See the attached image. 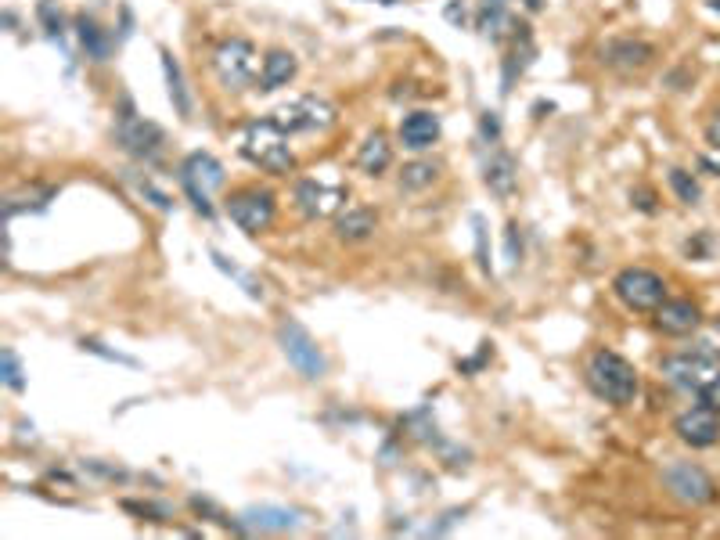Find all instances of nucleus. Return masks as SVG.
I'll use <instances>...</instances> for the list:
<instances>
[{"label":"nucleus","instance_id":"obj_1","mask_svg":"<svg viewBox=\"0 0 720 540\" xmlns=\"http://www.w3.org/2000/svg\"><path fill=\"white\" fill-rule=\"evenodd\" d=\"M587 386H591L594 396H602L605 404H634L638 396V371L630 360H623L620 353L612 350H598L591 360H587Z\"/></svg>","mask_w":720,"mask_h":540},{"label":"nucleus","instance_id":"obj_2","mask_svg":"<svg viewBox=\"0 0 720 540\" xmlns=\"http://www.w3.org/2000/svg\"><path fill=\"white\" fill-rule=\"evenodd\" d=\"M242 152L245 159L263 166L267 173H288L296 166V155L288 148V134L274 119H256V123L245 126Z\"/></svg>","mask_w":720,"mask_h":540},{"label":"nucleus","instance_id":"obj_3","mask_svg":"<svg viewBox=\"0 0 720 540\" xmlns=\"http://www.w3.org/2000/svg\"><path fill=\"white\" fill-rule=\"evenodd\" d=\"M663 378L681 393H695L702 400L706 389L720 378V357L699 350V353H677L663 360Z\"/></svg>","mask_w":720,"mask_h":540},{"label":"nucleus","instance_id":"obj_4","mask_svg":"<svg viewBox=\"0 0 720 540\" xmlns=\"http://www.w3.org/2000/svg\"><path fill=\"white\" fill-rule=\"evenodd\" d=\"M180 184H184L191 206H195L198 213L213 216L209 195L224 184V166H220L209 152H191L188 159H184V166H180Z\"/></svg>","mask_w":720,"mask_h":540},{"label":"nucleus","instance_id":"obj_5","mask_svg":"<svg viewBox=\"0 0 720 540\" xmlns=\"http://www.w3.org/2000/svg\"><path fill=\"white\" fill-rule=\"evenodd\" d=\"M256 69H260V62H256V47L249 40L234 36L213 51V72L227 90H245L256 80Z\"/></svg>","mask_w":720,"mask_h":540},{"label":"nucleus","instance_id":"obj_6","mask_svg":"<svg viewBox=\"0 0 720 540\" xmlns=\"http://www.w3.org/2000/svg\"><path fill=\"white\" fill-rule=\"evenodd\" d=\"M274 123L285 134H314V130H328L335 123V108L317 94H303V98L281 105L274 112Z\"/></svg>","mask_w":720,"mask_h":540},{"label":"nucleus","instance_id":"obj_7","mask_svg":"<svg viewBox=\"0 0 720 540\" xmlns=\"http://www.w3.org/2000/svg\"><path fill=\"white\" fill-rule=\"evenodd\" d=\"M612 288H616V296H620L630 310H656L666 299V281L645 267L620 270L616 281H612Z\"/></svg>","mask_w":720,"mask_h":540},{"label":"nucleus","instance_id":"obj_8","mask_svg":"<svg viewBox=\"0 0 720 540\" xmlns=\"http://www.w3.org/2000/svg\"><path fill=\"white\" fill-rule=\"evenodd\" d=\"M278 339H281V350H285V357H288V364L299 371L303 378H321L324 375V353L317 350V342H314V335L306 332L303 324L299 321H285L278 328Z\"/></svg>","mask_w":720,"mask_h":540},{"label":"nucleus","instance_id":"obj_9","mask_svg":"<svg viewBox=\"0 0 720 540\" xmlns=\"http://www.w3.org/2000/svg\"><path fill=\"white\" fill-rule=\"evenodd\" d=\"M663 483H666V490L684 504H710L713 497H717L713 479L706 476L699 465H692V461H674V465H666Z\"/></svg>","mask_w":720,"mask_h":540},{"label":"nucleus","instance_id":"obj_10","mask_svg":"<svg viewBox=\"0 0 720 540\" xmlns=\"http://www.w3.org/2000/svg\"><path fill=\"white\" fill-rule=\"evenodd\" d=\"M346 198L350 195H346L342 184H335V180H321V177L299 180V188H296L299 209H303V216H310V220H328V216L342 213Z\"/></svg>","mask_w":720,"mask_h":540},{"label":"nucleus","instance_id":"obj_11","mask_svg":"<svg viewBox=\"0 0 720 540\" xmlns=\"http://www.w3.org/2000/svg\"><path fill=\"white\" fill-rule=\"evenodd\" d=\"M227 216H231L234 224L242 227V231L256 234V231H267L270 220H274V195L263 188H245V191H234L227 198Z\"/></svg>","mask_w":720,"mask_h":540},{"label":"nucleus","instance_id":"obj_12","mask_svg":"<svg viewBox=\"0 0 720 540\" xmlns=\"http://www.w3.org/2000/svg\"><path fill=\"white\" fill-rule=\"evenodd\" d=\"M674 432L688 447H713L720 440V411L710 404L688 407L684 414H677Z\"/></svg>","mask_w":720,"mask_h":540},{"label":"nucleus","instance_id":"obj_13","mask_svg":"<svg viewBox=\"0 0 720 540\" xmlns=\"http://www.w3.org/2000/svg\"><path fill=\"white\" fill-rule=\"evenodd\" d=\"M119 144H123L126 152L137 155V159L144 162H155L162 155V144H166V137H162V130L155 123H144V119H134V116H123V123H119Z\"/></svg>","mask_w":720,"mask_h":540},{"label":"nucleus","instance_id":"obj_14","mask_svg":"<svg viewBox=\"0 0 720 540\" xmlns=\"http://www.w3.org/2000/svg\"><path fill=\"white\" fill-rule=\"evenodd\" d=\"M699 306L688 303V299H663L656 306V324L666 335H688L699 328Z\"/></svg>","mask_w":720,"mask_h":540},{"label":"nucleus","instance_id":"obj_15","mask_svg":"<svg viewBox=\"0 0 720 540\" xmlns=\"http://www.w3.org/2000/svg\"><path fill=\"white\" fill-rule=\"evenodd\" d=\"M242 530L249 533H281V530H296L299 515L292 508H274V504H260V508H249L242 512Z\"/></svg>","mask_w":720,"mask_h":540},{"label":"nucleus","instance_id":"obj_16","mask_svg":"<svg viewBox=\"0 0 720 540\" xmlns=\"http://www.w3.org/2000/svg\"><path fill=\"white\" fill-rule=\"evenodd\" d=\"M400 141L411 152H425L432 144L440 141V116L432 112H411V116L400 123Z\"/></svg>","mask_w":720,"mask_h":540},{"label":"nucleus","instance_id":"obj_17","mask_svg":"<svg viewBox=\"0 0 720 540\" xmlns=\"http://www.w3.org/2000/svg\"><path fill=\"white\" fill-rule=\"evenodd\" d=\"M296 54L292 51H270L267 58H263V72H260V90H278V87H288V83L296 80Z\"/></svg>","mask_w":720,"mask_h":540},{"label":"nucleus","instance_id":"obj_18","mask_svg":"<svg viewBox=\"0 0 720 540\" xmlns=\"http://www.w3.org/2000/svg\"><path fill=\"white\" fill-rule=\"evenodd\" d=\"M483 180H486V188L494 191V195H501V198L512 195V191H515V162H512V155L501 152V148H494V152H490V159H486V166H483Z\"/></svg>","mask_w":720,"mask_h":540},{"label":"nucleus","instance_id":"obj_19","mask_svg":"<svg viewBox=\"0 0 720 540\" xmlns=\"http://www.w3.org/2000/svg\"><path fill=\"white\" fill-rule=\"evenodd\" d=\"M375 213L364 206H350L346 213L339 216V224H335V234H339L342 242H364V238H371V231H375Z\"/></svg>","mask_w":720,"mask_h":540},{"label":"nucleus","instance_id":"obj_20","mask_svg":"<svg viewBox=\"0 0 720 540\" xmlns=\"http://www.w3.org/2000/svg\"><path fill=\"white\" fill-rule=\"evenodd\" d=\"M648 58H652V47H648V44H634V40H616V44L605 47V62L616 65V69H623V72L645 69Z\"/></svg>","mask_w":720,"mask_h":540},{"label":"nucleus","instance_id":"obj_21","mask_svg":"<svg viewBox=\"0 0 720 540\" xmlns=\"http://www.w3.org/2000/svg\"><path fill=\"white\" fill-rule=\"evenodd\" d=\"M389 159H393V152H389V144L382 134H371L368 141L360 144V152H357V166L368 173V177H378V173L389 166Z\"/></svg>","mask_w":720,"mask_h":540},{"label":"nucleus","instance_id":"obj_22","mask_svg":"<svg viewBox=\"0 0 720 540\" xmlns=\"http://www.w3.org/2000/svg\"><path fill=\"white\" fill-rule=\"evenodd\" d=\"M76 33H80V44L87 47L90 58H94V62H105L108 51H112V40L101 33L98 22H94V18H87V15H80V18H76Z\"/></svg>","mask_w":720,"mask_h":540},{"label":"nucleus","instance_id":"obj_23","mask_svg":"<svg viewBox=\"0 0 720 540\" xmlns=\"http://www.w3.org/2000/svg\"><path fill=\"white\" fill-rule=\"evenodd\" d=\"M162 69H166V83H170V98L177 105L180 116H191V98H188V87H184V76H180V65L170 51H162Z\"/></svg>","mask_w":720,"mask_h":540},{"label":"nucleus","instance_id":"obj_24","mask_svg":"<svg viewBox=\"0 0 720 540\" xmlns=\"http://www.w3.org/2000/svg\"><path fill=\"white\" fill-rule=\"evenodd\" d=\"M436 173H440V166H436V162H411V166L400 173V184H404L407 191L429 188L432 180H436Z\"/></svg>","mask_w":720,"mask_h":540},{"label":"nucleus","instance_id":"obj_25","mask_svg":"<svg viewBox=\"0 0 720 540\" xmlns=\"http://www.w3.org/2000/svg\"><path fill=\"white\" fill-rule=\"evenodd\" d=\"M213 263H216L220 270H224V274H231L234 281H242V288L249 292L252 299H263V285H260V281H252L249 274H245V270H238L234 263H227L224 256H220V252H213Z\"/></svg>","mask_w":720,"mask_h":540},{"label":"nucleus","instance_id":"obj_26","mask_svg":"<svg viewBox=\"0 0 720 540\" xmlns=\"http://www.w3.org/2000/svg\"><path fill=\"white\" fill-rule=\"evenodd\" d=\"M36 15H40V22H44L47 36L51 40H62V11H58V4L54 0H40V8H36Z\"/></svg>","mask_w":720,"mask_h":540},{"label":"nucleus","instance_id":"obj_27","mask_svg":"<svg viewBox=\"0 0 720 540\" xmlns=\"http://www.w3.org/2000/svg\"><path fill=\"white\" fill-rule=\"evenodd\" d=\"M670 184H674V191H677V198L681 202H688V206H695L699 202V184H695L692 177L684 170H670Z\"/></svg>","mask_w":720,"mask_h":540},{"label":"nucleus","instance_id":"obj_28","mask_svg":"<svg viewBox=\"0 0 720 540\" xmlns=\"http://www.w3.org/2000/svg\"><path fill=\"white\" fill-rule=\"evenodd\" d=\"M0 364H4V386H11V389H22V386H26V378H22V364H18L15 350H4V353H0Z\"/></svg>","mask_w":720,"mask_h":540},{"label":"nucleus","instance_id":"obj_29","mask_svg":"<svg viewBox=\"0 0 720 540\" xmlns=\"http://www.w3.org/2000/svg\"><path fill=\"white\" fill-rule=\"evenodd\" d=\"M476 224V245H479V263H483V270L490 274V260H486V227H483V216H476L472 220Z\"/></svg>","mask_w":720,"mask_h":540},{"label":"nucleus","instance_id":"obj_30","mask_svg":"<svg viewBox=\"0 0 720 540\" xmlns=\"http://www.w3.org/2000/svg\"><path fill=\"white\" fill-rule=\"evenodd\" d=\"M137 188H141V195L152 198V202H155V206H159V209H170V198L162 195V191H155L152 184H148V180H144V184H137Z\"/></svg>","mask_w":720,"mask_h":540},{"label":"nucleus","instance_id":"obj_31","mask_svg":"<svg viewBox=\"0 0 720 540\" xmlns=\"http://www.w3.org/2000/svg\"><path fill=\"white\" fill-rule=\"evenodd\" d=\"M508 263H519V227H508Z\"/></svg>","mask_w":720,"mask_h":540},{"label":"nucleus","instance_id":"obj_32","mask_svg":"<svg viewBox=\"0 0 720 540\" xmlns=\"http://www.w3.org/2000/svg\"><path fill=\"white\" fill-rule=\"evenodd\" d=\"M706 141L720 152V108H717V116L710 119V126H706Z\"/></svg>","mask_w":720,"mask_h":540},{"label":"nucleus","instance_id":"obj_33","mask_svg":"<svg viewBox=\"0 0 720 540\" xmlns=\"http://www.w3.org/2000/svg\"><path fill=\"white\" fill-rule=\"evenodd\" d=\"M710 4V11H720V0H706Z\"/></svg>","mask_w":720,"mask_h":540},{"label":"nucleus","instance_id":"obj_34","mask_svg":"<svg viewBox=\"0 0 720 540\" xmlns=\"http://www.w3.org/2000/svg\"><path fill=\"white\" fill-rule=\"evenodd\" d=\"M382 4H396V0H382Z\"/></svg>","mask_w":720,"mask_h":540}]
</instances>
